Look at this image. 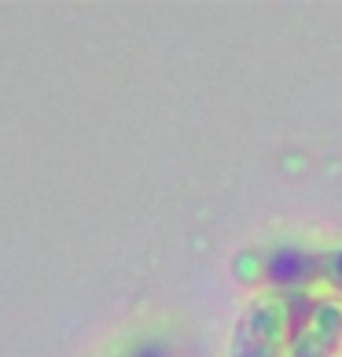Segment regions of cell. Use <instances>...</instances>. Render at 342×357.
I'll list each match as a JSON object with an SVG mask.
<instances>
[{"label": "cell", "mask_w": 342, "mask_h": 357, "mask_svg": "<svg viewBox=\"0 0 342 357\" xmlns=\"http://www.w3.org/2000/svg\"><path fill=\"white\" fill-rule=\"evenodd\" d=\"M287 350H291L287 295L283 291H261L235 317L228 357H287Z\"/></svg>", "instance_id": "cell-1"}, {"label": "cell", "mask_w": 342, "mask_h": 357, "mask_svg": "<svg viewBox=\"0 0 342 357\" xmlns=\"http://www.w3.org/2000/svg\"><path fill=\"white\" fill-rule=\"evenodd\" d=\"M287 357H342V298L320 295L309 321L291 335Z\"/></svg>", "instance_id": "cell-2"}, {"label": "cell", "mask_w": 342, "mask_h": 357, "mask_svg": "<svg viewBox=\"0 0 342 357\" xmlns=\"http://www.w3.org/2000/svg\"><path fill=\"white\" fill-rule=\"evenodd\" d=\"M320 280L327 287V295H339L342 291V250H327V255H320Z\"/></svg>", "instance_id": "cell-4"}, {"label": "cell", "mask_w": 342, "mask_h": 357, "mask_svg": "<svg viewBox=\"0 0 342 357\" xmlns=\"http://www.w3.org/2000/svg\"><path fill=\"white\" fill-rule=\"evenodd\" d=\"M272 291H306L313 280H320V255L309 250H276L269 258Z\"/></svg>", "instance_id": "cell-3"}]
</instances>
